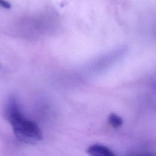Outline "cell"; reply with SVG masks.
I'll return each instance as SVG.
<instances>
[{"instance_id": "obj_3", "label": "cell", "mask_w": 156, "mask_h": 156, "mask_svg": "<svg viewBox=\"0 0 156 156\" xmlns=\"http://www.w3.org/2000/svg\"><path fill=\"white\" fill-rule=\"evenodd\" d=\"M108 121L110 126L115 129L119 128L122 124L123 121L121 116L116 113H112L109 115L108 118Z\"/></svg>"}, {"instance_id": "obj_6", "label": "cell", "mask_w": 156, "mask_h": 156, "mask_svg": "<svg viewBox=\"0 0 156 156\" xmlns=\"http://www.w3.org/2000/svg\"><path fill=\"white\" fill-rule=\"evenodd\" d=\"M0 68H1V66H0Z\"/></svg>"}, {"instance_id": "obj_5", "label": "cell", "mask_w": 156, "mask_h": 156, "mask_svg": "<svg viewBox=\"0 0 156 156\" xmlns=\"http://www.w3.org/2000/svg\"><path fill=\"white\" fill-rule=\"evenodd\" d=\"M137 156H153V155L150 154H141Z\"/></svg>"}, {"instance_id": "obj_4", "label": "cell", "mask_w": 156, "mask_h": 156, "mask_svg": "<svg viewBox=\"0 0 156 156\" xmlns=\"http://www.w3.org/2000/svg\"><path fill=\"white\" fill-rule=\"evenodd\" d=\"M0 7L5 9H9L11 7V5L6 0H0Z\"/></svg>"}, {"instance_id": "obj_1", "label": "cell", "mask_w": 156, "mask_h": 156, "mask_svg": "<svg viewBox=\"0 0 156 156\" xmlns=\"http://www.w3.org/2000/svg\"><path fill=\"white\" fill-rule=\"evenodd\" d=\"M4 116L19 140L30 144L41 140L42 131L36 123L24 116L15 98L11 97L8 99L5 107Z\"/></svg>"}, {"instance_id": "obj_2", "label": "cell", "mask_w": 156, "mask_h": 156, "mask_svg": "<svg viewBox=\"0 0 156 156\" xmlns=\"http://www.w3.org/2000/svg\"><path fill=\"white\" fill-rule=\"evenodd\" d=\"M86 152L90 156H116L110 148L101 144H93L89 146Z\"/></svg>"}]
</instances>
